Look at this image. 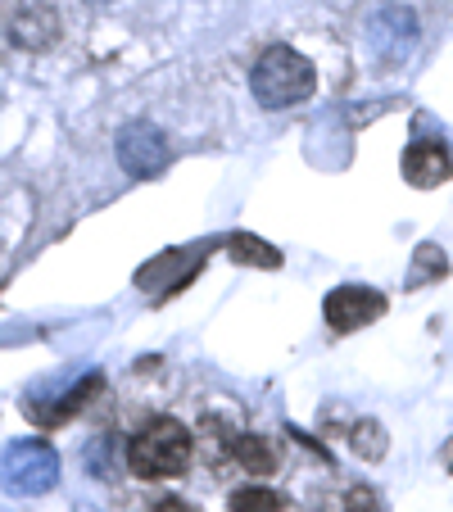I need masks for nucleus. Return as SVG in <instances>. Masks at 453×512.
Here are the masks:
<instances>
[{
    "label": "nucleus",
    "mask_w": 453,
    "mask_h": 512,
    "mask_svg": "<svg viewBox=\"0 0 453 512\" xmlns=\"http://www.w3.org/2000/svg\"><path fill=\"white\" fill-rule=\"evenodd\" d=\"M227 508L232 512H281L286 499H281L277 490H268V485H245V490H236L232 499H227Z\"/></svg>",
    "instance_id": "obj_13"
},
{
    "label": "nucleus",
    "mask_w": 453,
    "mask_h": 512,
    "mask_svg": "<svg viewBox=\"0 0 453 512\" xmlns=\"http://www.w3.org/2000/svg\"><path fill=\"white\" fill-rule=\"evenodd\" d=\"M404 177H408V186H417V191H435V186H444L453 177V150L444 141L417 136V141L404 150Z\"/></svg>",
    "instance_id": "obj_6"
},
{
    "label": "nucleus",
    "mask_w": 453,
    "mask_h": 512,
    "mask_svg": "<svg viewBox=\"0 0 453 512\" xmlns=\"http://www.w3.org/2000/svg\"><path fill=\"white\" fill-rule=\"evenodd\" d=\"M59 37V14L50 10L46 0H28V5H19L10 19V41L23 50H46L50 41Z\"/></svg>",
    "instance_id": "obj_7"
},
{
    "label": "nucleus",
    "mask_w": 453,
    "mask_h": 512,
    "mask_svg": "<svg viewBox=\"0 0 453 512\" xmlns=\"http://www.w3.org/2000/svg\"><path fill=\"white\" fill-rule=\"evenodd\" d=\"M227 254H232L236 263H254V268H281V254L272 250L268 241H259V236H227Z\"/></svg>",
    "instance_id": "obj_12"
},
{
    "label": "nucleus",
    "mask_w": 453,
    "mask_h": 512,
    "mask_svg": "<svg viewBox=\"0 0 453 512\" xmlns=\"http://www.w3.org/2000/svg\"><path fill=\"white\" fill-rule=\"evenodd\" d=\"M440 458H444V467H449V476H453V440H449V445L440 449Z\"/></svg>",
    "instance_id": "obj_16"
},
{
    "label": "nucleus",
    "mask_w": 453,
    "mask_h": 512,
    "mask_svg": "<svg viewBox=\"0 0 453 512\" xmlns=\"http://www.w3.org/2000/svg\"><path fill=\"white\" fill-rule=\"evenodd\" d=\"M250 87H254V100H259L263 109H290V105H304V100L313 96L318 68L290 46H268L250 73Z\"/></svg>",
    "instance_id": "obj_2"
},
{
    "label": "nucleus",
    "mask_w": 453,
    "mask_h": 512,
    "mask_svg": "<svg viewBox=\"0 0 453 512\" xmlns=\"http://www.w3.org/2000/svg\"><path fill=\"white\" fill-rule=\"evenodd\" d=\"M127 467L141 481H168L191 467V431L177 417H150L127 445Z\"/></svg>",
    "instance_id": "obj_1"
},
{
    "label": "nucleus",
    "mask_w": 453,
    "mask_h": 512,
    "mask_svg": "<svg viewBox=\"0 0 453 512\" xmlns=\"http://www.w3.org/2000/svg\"><path fill=\"white\" fill-rule=\"evenodd\" d=\"M449 277V259H444V250L435 241H422L413 250V268H408L404 286L408 290H422V286H435V281Z\"/></svg>",
    "instance_id": "obj_10"
},
{
    "label": "nucleus",
    "mask_w": 453,
    "mask_h": 512,
    "mask_svg": "<svg viewBox=\"0 0 453 512\" xmlns=\"http://www.w3.org/2000/svg\"><path fill=\"white\" fill-rule=\"evenodd\" d=\"M150 512H200V508H195V503H186V499H173V494H168V499L150 503Z\"/></svg>",
    "instance_id": "obj_15"
},
{
    "label": "nucleus",
    "mask_w": 453,
    "mask_h": 512,
    "mask_svg": "<svg viewBox=\"0 0 453 512\" xmlns=\"http://www.w3.org/2000/svg\"><path fill=\"white\" fill-rule=\"evenodd\" d=\"M55 481H59V454L46 440H19L0 463V485L10 494H23V499L46 494Z\"/></svg>",
    "instance_id": "obj_3"
},
{
    "label": "nucleus",
    "mask_w": 453,
    "mask_h": 512,
    "mask_svg": "<svg viewBox=\"0 0 453 512\" xmlns=\"http://www.w3.org/2000/svg\"><path fill=\"white\" fill-rule=\"evenodd\" d=\"M168 136L159 132L155 123H145V118H136V123H127L123 132H118V164H123L127 177H155L168 168Z\"/></svg>",
    "instance_id": "obj_5"
},
{
    "label": "nucleus",
    "mask_w": 453,
    "mask_h": 512,
    "mask_svg": "<svg viewBox=\"0 0 453 512\" xmlns=\"http://www.w3.org/2000/svg\"><path fill=\"white\" fill-rule=\"evenodd\" d=\"M386 309H390V300L376 286H336L327 300H322V318H327V327L336 331V336L372 327L376 318H386Z\"/></svg>",
    "instance_id": "obj_4"
},
{
    "label": "nucleus",
    "mask_w": 453,
    "mask_h": 512,
    "mask_svg": "<svg viewBox=\"0 0 453 512\" xmlns=\"http://www.w3.org/2000/svg\"><path fill=\"white\" fill-rule=\"evenodd\" d=\"M349 449H354L363 463H381V458L390 454V435L386 426L376 422V417H358L354 426H349Z\"/></svg>",
    "instance_id": "obj_11"
},
{
    "label": "nucleus",
    "mask_w": 453,
    "mask_h": 512,
    "mask_svg": "<svg viewBox=\"0 0 453 512\" xmlns=\"http://www.w3.org/2000/svg\"><path fill=\"white\" fill-rule=\"evenodd\" d=\"M227 454H232L236 463H241L245 472H254V476L277 472V449H272L263 435H232V440H227Z\"/></svg>",
    "instance_id": "obj_9"
},
{
    "label": "nucleus",
    "mask_w": 453,
    "mask_h": 512,
    "mask_svg": "<svg viewBox=\"0 0 453 512\" xmlns=\"http://www.w3.org/2000/svg\"><path fill=\"white\" fill-rule=\"evenodd\" d=\"M345 512H386L381 508V494L372 485H349L345 490Z\"/></svg>",
    "instance_id": "obj_14"
},
{
    "label": "nucleus",
    "mask_w": 453,
    "mask_h": 512,
    "mask_svg": "<svg viewBox=\"0 0 453 512\" xmlns=\"http://www.w3.org/2000/svg\"><path fill=\"white\" fill-rule=\"evenodd\" d=\"M100 386H105V381H100V377H87V381H82V386H73V390H68V395L59 399L55 408H32L28 417H32V422H41V426H64L68 417H78L82 408L91 404V395H100Z\"/></svg>",
    "instance_id": "obj_8"
}]
</instances>
